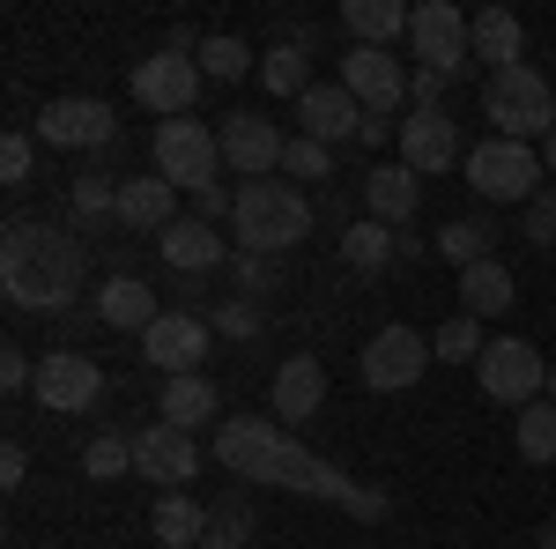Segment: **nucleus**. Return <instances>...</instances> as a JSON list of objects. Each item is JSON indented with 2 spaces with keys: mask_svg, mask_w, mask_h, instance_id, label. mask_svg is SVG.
<instances>
[{
  "mask_svg": "<svg viewBox=\"0 0 556 549\" xmlns=\"http://www.w3.org/2000/svg\"><path fill=\"white\" fill-rule=\"evenodd\" d=\"M215 461L230 475H245V483H275V490H298V498H327V506L356 512V520H386L379 490H364L334 461L304 453L290 438V423H275V416H223L215 423Z\"/></svg>",
  "mask_w": 556,
  "mask_h": 549,
  "instance_id": "1",
  "label": "nucleus"
},
{
  "mask_svg": "<svg viewBox=\"0 0 556 549\" xmlns=\"http://www.w3.org/2000/svg\"><path fill=\"white\" fill-rule=\"evenodd\" d=\"M89 283V253L67 223L45 215H8L0 230V290L15 312H67Z\"/></svg>",
  "mask_w": 556,
  "mask_h": 549,
  "instance_id": "2",
  "label": "nucleus"
},
{
  "mask_svg": "<svg viewBox=\"0 0 556 549\" xmlns=\"http://www.w3.org/2000/svg\"><path fill=\"white\" fill-rule=\"evenodd\" d=\"M230 238H238V253L282 260L290 246L312 238V201H304L290 178H253V186L230 194Z\"/></svg>",
  "mask_w": 556,
  "mask_h": 549,
  "instance_id": "3",
  "label": "nucleus"
},
{
  "mask_svg": "<svg viewBox=\"0 0 556 549\" xmlns=\"http://www.w3.org/2000/svg\"><path fill=\"white\" fill-rule=\"evenodd\" d=\"M460 171H468V186L482 194V201H505V209H527V201L542 194V178H549L542 149H534V141H505V134L475 141Z\"/></svg>",
  "mask_w": 556,
  "mask_h": 549,
  "instance_id": "4",
  "label": "nucleus"
},
{
  "mask_svg": "<svg viewBox=\"0 0 556 549\" xmlns=\"http://www.w3.org/2000/svg\"><path fill=\"white\" fill-rule=\"evenodd\" d=\"M482 120L505 134V141H549L556 134V97L534 67H505L482 83Z\"/></svg>",
  "mask_w": 556,
  "mask_h": 549,
  "instance_id": "5",
  "label": "nucleus"
},
{
  "mask_svg": "<svg viewBox=\"0 0 556 549\" xmlns=\"http://www.w3.org/2000/svg\"><path fill=\"white\" fill-rule=\"evenodd\" d=\"M475 379H482L490 401L527 409V401H542V394H549V357H542L534 341H519V335H497L482 357H475Z\"/></svg>",
  "mask_w": 556,
  "mask_h": 549,
  "instance_id": "6",
  "label": "nucleus"
},
{
  "mask_svg": "<svg viewBox=\"0 0 556 549\" xmlns=\"http://www.w3.org/2000/svg\"><path fill=\"white\" fill-rule=\"evenodd\" d=\"M201 83H208L201 60H193V52H172V45L149 52V60H134V104L156 112V127H164V120H186L193 97H201Z\"/></svg>",
  "mask_w": 556,
  "mask_h": 549,
  "instance_id": "7",
  "label": "nucleus"
},
{
  "mask_svg": "<svg viewBox=\"0 0 556 549\" xmlns=\"http://www.w3.org/2000/svg\"><path fill=\"white\" fill-rule=\"evenodd\" d=\"M430 364H438L430 335L401 327V320H393V327H379V335L364 341V357H356V372H364V386H371V394H408Z\"/></svg>",
  "mask_w": 556,
  "mask_h": 549,
  "instance_id": "8",
  "label": "nucleus"
},
{
  "mask_svg": "<svg viewBox=\"0 0 556 549\" xmlns=\"http://www.w3.org/2000/svg\"><path fill=\"white\" fill-rule=\"evenodd\" d=\"M215 171H223V134L215 127H201V120H164L156 127V178L201 194V186H215Z\"/></svg>",
  "mask_w": 556,
  "mask_h": 549,
  "instance_id": "9",
  "label": "nucleus"
},
{
  "mask_svg": "<svg viewBox=\"0 0 556 549\" xmlns=\"http://www.w3.org/2000/svg\"><path fill=\"white\" fill-rule=\"evenodd\" d=\"M30 394H38L45 416H89L104 401V372H97V357H83V349H45Z\"/></svg>",
  "mask_w": 556,
  "mask_h": 549,
  "instance_id": "10",
  "label": "nucleus"
},
{
  "mask_svg": "<svg viewBox=\"0 0 556 549\" xmlns=\"http://www.w3.org/2000/svg\"><path fill=\"white\" fill-rule=\"evenodd\" d=\"M408 52L416 67H438V75H468L475 67V45H468V15L453 0H424L408 15Z\"/></svg>",
  "mask_w": 556,
  "mask_h": 549,
  "instance_id": "11",
  "label": "nucleus"
},
{
  "mask_svg": "<svg viewBox=\"0 0 556 549\" xmlns=\"http://www.w3.org/2000/svg\"><path fill=\"white\" fill-rule=\"evenodd\" d=\"M45 149H112L119 141V120H112V104L104 97H52L38 120H30Z\"/></svg>",
  "mask_w": 556,
  "mask_h": 549,
  "instance_id": "12",
  "label": "nucleus"
},
{
  "mask_svg": "<svg viewBox=\"0 0 556 549\" xmlns=\"http://www.w3.org/2000/svg\"><path fill=\"white\" fill-rule=\"evenodd\" d=\"M342 89L364 104V120H393L401 97H408L401 52H386V45H349V52H342Z\"/></svg>",
  "mask_w": 556,
  "mask_h": 549,
  "instance_id": "13",
  "label": "nucleus"
},
{
  "mask_svg": "<svg viewBox=\"0 0 556 549\" xmlns=\"http://www.w3.org/2000/svg\"><path fill=\"white\" fill-rule=\"evenodd\" d=\"M134 475H149L156 490H186L193 475H201V446H193V431H178V423H141L134 431Z\"/></svg>",
  "mask_w": 556,
  "mask_h": 549,
  "instance_id": "14",
  "label": "nucleus"
},
{
  "mask_svg": "<svg viewBox=\"0 0 556 549\" xmlns=\"http://www.w3.org/2000/svg\"><path fill=\"white\" fill-rule=\"evenodd\" d=\"M208 341H215V327L201 312H164V320L141 335V357H149L164 379H193V372L208 364Z\"/></svg>",
  "mask_w": 556,
  "mask_h": 549,
  "instance_id": "15",
  "label": "nucleus"
},
{
  "mask_svg": "<svg viewBox=\"0 0 556 549\" xmlns=\"http://www.w3.org/2000/svg\"><path fill=\"white\" fill-rule=\"evenodd\" d=\"M282 149H290L282 127L260 120V112H230V120H223V164L238 171L245 186H253V178H275V171H282Z\"/></svg>",
  "mask_w": 556,
  "mask_h": 549,
  "instance_id": "16",
  "label": "nucleus"
},
{
  "mask_svg": "<svg viewBox=\"0 0 556 549\" xmlns=\"http://www.w3.org/2000/svg\"><path fill=\"white\" fill-rule=\"evenodd\" d=\"M298 127H304V141H319V149H334V141H364V104L349 97L342 83H312L298 97Z\"/></svg>",
  "mask_w": 556,
  "mask_h": 549,
  "instance_id": "17",
  "label": "nucleus"
},
{
  "mask_svg": "<svg viewBox=\"0 0 556 549\" xmlns=\"http://www.w3.org/2000/svg\"><path fill=\"white\" fill-rule=\"evenodd\" d=\"M401 164L416 171V178L468 164V157H460V127H453V112H445V104H438V112H408V120H401Z\"/></svg>",
  "mask_w": 556,
  "mask_h": 549,
  "instance_id": "18",
  "label": "nucleus"
},
{
  "mask_svg": "<svg viewBox=\"0 0 556 549\" xmlns=\"http://www.w3.org/2000/svg\"><path fill=\"white\" fill-rule=\"evenodd\" d=\"M112 223H127V230H141V238H164L178 223V186L172 178H119V215Z\"/></svg>",
  "mask_w": 556,
  "mask_h": 549,
  "instance_id": "19",
  "label": "nucleus"
},
{
  "mask_svg": "<svg viewBox=\"0 0 556 549\" xmlns=\"http://www.w3.org/2000/svg\"><path fill=\"white\" fill-rule=\"evenodd\" d=\"M156 246H164V260H172L178 275H215V267H230V260H238L230 246H223V230H215V223H201V215H178Z\"/></svg>",
  "mask_w": 556,
  "mask_h": 549,
  "instance_id": "20",
  "label": "nucleus"
},
{
  "mask_svg": "<svg viewBox=\"0 0 556 549\" xmlns=\"http://www.w3.org/2000/svg\"><path fill=\"white\" fill-rule=\"evenodd\" d=\"M267 401H275V423L319 416V401H327V364H319V357H282V372H275V386H267Z\"/></svg>",
  "mask_w": 556,
  "mask_h": 549,
  "instance_id": "21",
  "label": "nucleus"
},
{
  "mask_svg": "<svg viewBox=\"0 0 556 549\" xmlns=\"http://www.w3.org/2000/svg\"><path fill=\"white\" fill-rule=\"evenodd\" d=\"M364 209H371V223H393V230H408V215L424 209V178H416L408 164L364 171Z\"/></svg>",
  "mask_w": 556,
  "mask_h": 549,
  "instance_id": "22",
  "label": "nucleus"
},
{
  "mask_svg": "<svg viewBox=\"0 0 556 549\" xmlns=\"http://www.w3.org/2000/svg\"><path fill=\"white\" fill-rule=\"evenodd\" d=\"M468 45H475V60H490V75L527 67V60H519V52H527V30H519L513 8H482V15H468Z\"/></svg>",
  "mask_w": 556,
  "mask_h": 549,
  "instance_id": "23",
  "label": "nucleus"
},
{
  "mask_svg": "<svg viewBox=\"0 0 556 549\" xmlns=\"http://www.w3.org/2000/svg\"><path fill=\"white\" fill-rule=\"evenodd\" d=\"M97 320H104V327H127V335H149L164 312H156V297H149L141 275H112V283L97 290Z\"/></svg>",
  "mask_w": 556,
  "mask_h": 549,
  "instance_id": "24",
  "label": "nucleus"
},
{
  "mask_svg": "<svg viewBox=\"0 0 556 549\" xmlns=\"http://www.w3.org/2000/svg\"><path fill=\"white\" fill-rule=\"evenodd\" d=\"M519 304V283L505 260H475V267H460V312H475V320H497V312H513Z\"/></svg>",
  "mask_w": 556,
  "mask_h": 549,
  "instance_id": "25",
  "label": "nucleus"
},
{
  "mask_svg": "<svg viewBox=\"0 0 556 549\" xmlns=\"http://www.w3.org/2000/svg\"><path fill=\"white\" fill-rule=\"evenodd\" d=\"M156 416L178 423V431H201V423H223V394H215L208 372H193V379H164V401H156Z\"/></svg>",
  "mask_w": 556,
  "mask_h": 549,
  "instance_id": "26",
  "label": "nucleus"
},
{
  "mask_svg": "<svg viewBox=\"0 0 556 549\" xmlns=\"http://www.w3.org/2000/svg\"><path fill=\"white\" fill-rule=\"evenodd\" d=\"M208 506H193L186 490H164L156 498V512H149V527H156V549H201V535H208Z\"/></svg>",
  "mask_w": 556,
  "mask_h": 549,
  "instance_id": "27",
  "label": "nucleus"
},
{
  "mask_svg": "<svg viewBox=\"0 0 556 549\" xmlns=\"http://www.w3.org/2000/svg\"><path fill=\"white\" fill-rule=\"evenodd\" d=\"M408 15L416 8H401V0H342V30L356 45H393L408 38Z\"/></svg>",
  "mask_w": 556,
  "mask_h": 549,
  "instance_id": "28",
  "label": "nucleus"
},
{
  "mask_svg": "<svg viewBox=\"0 0 556 549\" xmlns=\"http://www.w3.org/2000/svg\"><path fill=\"white\" fill-rule=\"evenodd\" d=\"M401 260V230L393 223H349L342 230V267H356V275H379V267H393Z\"/></svg>",
  "mask_w": 556,
  "mask_h": 549,
  "instance_id": "29",
  "label": "nucleus"
},
{
  "mask_svg": "<svg viewBox=\"0 0 556 549\" xmlns=\"http://www.w3.org/2000/svg\"><path fill=\"white\" fill-rule=\"evenodd\" d=\"M497 223L490 215H453L445 230H438V260H453V267H475V260H497Z\"/></svg>",
  "mask_w": 556,
  "mask_h": 549,
  "instance_id": "30",
  "label": "nucleus"
},
{
  "mask_svg": "<svg viewBox=\"0 0 556 549\" xmlns=\"http://www.w3.org/2000/svg\"><path fill=\"white\" fill-rule=\"evenodd\" d=\"M193 60H201V75H208V83H245V75H260V52L245 38H223V30H215V38H201V52H193Z\"/></svg>",
  "mask_w": 556,
  "mask_h": 549,
  "instance_id": "31",
  "label": "nucleus"
},
{
  "mask_svg": "<svg viewBox=\"0 0 556 549\" xmlns=\"http://www.w3.org/2000/svg\"><path fill=\"white\" fill-rule=\"evenodd\" d=\"M513 438H519V461H534V467H549V461H556V401H549V394L519 409Z\"/></svg>",
  "mask_w": 556,
  "mask_h": 549,
  "instance_id": "32",
  "label": "nucleus"
},
{
  "mask_svg": "<svg viewBox=\"0 0 556 549\" xmlns=\"http://www.w3.org/2000/svg\"><path fill=\"white\" fill-rule=\"evenodd\" d=\"M83 475L89 483H119V475H134V431H97L83 446Z\"/></svg>",
  "mask_w": 556,
  "mask_h": 549,
  "instance_id": "33",
  "label": "nucleus"
},
{
  "mask_svg": "<svg viewBox=\"0 0 556 549\" xmlns=\"http://www.w3.org/2000/svg\"><path fill=\"white\" fill-rule=\"evenodd\" d=\"M260 83L275 89V97H290V104H298L304 89H312V75H304V45L290 38V45H267V52H260Z\"/></svg>",
  "mask_w": 556,
  "mask_h": 549,
  "instance_id": "34",
  "label": "nucleus"
},
{
  "mask_svg": "<svg viewBox=\"0 0 556 549\" xmlns=\"http://www.w3.org/2000/svg\"><path fill=\"white\" fill-rule=\"evenodd\" d=\"M430 349H438V364H475L490 341H482V320H475V312H453V320L430 335Z\"/></svg>",
  "mask_w": 556,
  "mask_h": 549,
  "instance_id": "35",
  "label": "nucleus"
},
{
  "mask_svg": "<svg viewBox=\"0 0 556 549\" xmlns=\"http://www.w3.org/2000/svg\"><path fill=\"white\" fill-rule=\"evenodd\" d=\"M67 215H75V223H104V215H119V186H104L97 171H83V178L67 186Z\"/></svg>",
  "mask_w": 556,
  "mask_h": 549,
  "instance_id": "36",
  "label": "nucleus"
},
{
  "mask_svg": "<svg viewBox=\"0 0 556 549\" xmlns=\"http://www.w3.org/2000/svg\"><path fill=\"white\" fill-rule=\"evenodd\" d=\"M253 542V506L245 498H223L208 520V535H201V549H245Z\"/></svg>",
  "mask_w": 556,
  "mask_h": 549,
  "instance_id": "37",
  "label": "nucleus"
},
{
  "mask_svg": "<svg viewBox=\"0 0 556 549\" xmlns=\"http://www.w3.org/2000/svg\"><path fill=\"white\" fill-rule=\"evenodd\" d=\"M230 283H238V297H275L282 290V260H267V253H238L230 260Z\"/></svg>",
  "mask_w": 556,
  "mask_h": 549,
  "instance_id": "38",
  "label": "nucleus"
},
{
  "mask_svg": "<svg viewBox=\"0 0 556 549\" xmlns=\"http://www.w3.org/2000/svg\"><path fill=\"white\" fill-rule=\"evenodd\" d=\"M519 238H527V246H542V253L556 246V186H542V194L519 209Z\"/></svg>",
  "mask_w": 556,
  "mask_h": 549,
  "instance_id": "39",
  "label": "nucleus"
},
{
  "mask_svg": "<svg viewBox=\"0 0 556 549\" xmlns=\"http://www.w3.org/2000/svg\"><path fill=\"white\" fill-rule=\"evenodd\" d=\"M208 327H215V335H230V341H253L260 335V304H253V297H223V304L208 312Z\"/></svg>",
  "mask_w": 556,
  "mask_h": 549,
  "instance_id": "40",
  "label": "nucleus"
},
{
  "mask_svg": "<svg viewBox=\"0 0 556 549\" xmlns=\"http://www.w3.org/2000/svg\"><path fill=\"white\" fill-rule=\"evenodd\" d=\"M30 164H38V134H8V141H0V186H23V178H30Z\"/></svg>",
  "mask_w": 556,
  "mask_h": 549,
  "instance_id": "41",
  "label": "nucleus"
},
{
  "mask_svg": "<svg viewBox=\"0 0 556 549\" xmlns=\"http://www.w3.org/2000/svg\"><path fill=\"white\" fill-rule=\"evenodd\" d=\"M282 171H290V178H327V171H334V149H319V141H290V149H282Z\"/></svg>",
  "mask_w": 556,
  "mask_h": 549,
  "instance_id": "42",
  "label": "nucleus"
},
{
  "mask_svg": "<svg viewBox=\"0 0 556 549\" xmlns=\"http://www.w3.org/2000/svg\"><path fill=\"white\" fill-rule=\"evenodd\" d=\"M0 386H8V394L38 386V357H30V349H0Z\"/></svg>",
  "mask_w": 556,
  "mask_h": 549,
  "instance_id": "43",
  "label": "nucleus"
},
{
  "mask_svg": "<svg viewBox=\"0 0 556 549\" xmlns=\"http://www.w3.org/2000/svg\"><path fill=\"white\" fill-rule=\"evenodd\" d=\"M453 83V75H438V67H416L408 75V112H438V89Z\"/></svg>",
  "mask_w": 556,
  "mask_h": 549,
  "instance_id": "44",
  "label": "nucleus"
},
{
  "mask_svg": "<svg viewBox=\"0 0 556 549\" xmlns=\"http://www.w3.org/2000/svg\"><path fill=\"white\" fill-rule=\"evenodd\" d=\"M23 475H30V453L23 446H0V490H23Z\"/></svg>",
  "mask_w": 556,
  "mask_h": 549,
  "instance_id": "45",
  "label": "nucleus"
},
{
  "mask_svg": "<svg viewBox=\"0 0 556 549\" xmlns=\"http://www.w3.org/2000/svg\"><path fill=\"white\" fill-rule=\"evenodd\" d=\"M193 215L215 223V215H223V186H201V194H193Z\"/></svg>",
  "mask_w": 556,
  "mask_h": 549,
  "instance_id": "46",
  "label": "nucleus"
},
{
  "mask_svg": "<svg viewBox=\"0 0 556 549\" xmlns=\"http://www.w3.org/2000/svg\"><path fill=\"white\" fill-rule=\"evenodd\" d=\"M534 549H556V512L542 520V535H534Z\"/></svg>",
  "mask_w": 556,
  "mask_h": 549,
  "instance_id": "47",
  "label": "nucleus"
},
{
  "mask_svg": "<svg viewBox=\"0 0 556 549\" xmlns=\"http://www.w3.org/2000/svg\"><path fill=\"white\" fill-rule=\"evenodd\" d=\"M542 164H549V178H556V134H549V141H542Z\"/></svg>",
  "mask_w": 556,
  "mask_h": 549,
  "instance_id": "48",
  "label": "nucleus"
},
{
  "mask_svg": "<svg viewBox=\"0 0 556 549\" xmlns=\"http://www.w3.org/2000/svg\"><path fill=\"white\" fill-rule=\"evenodd\" d=\"M549 401H556V364H549Z\"/></svg>",
  "mask_w": 556,
  "mask_h": 549,
  "instance_id": "49",
  "label": "nucleus"
}]
</instances>
